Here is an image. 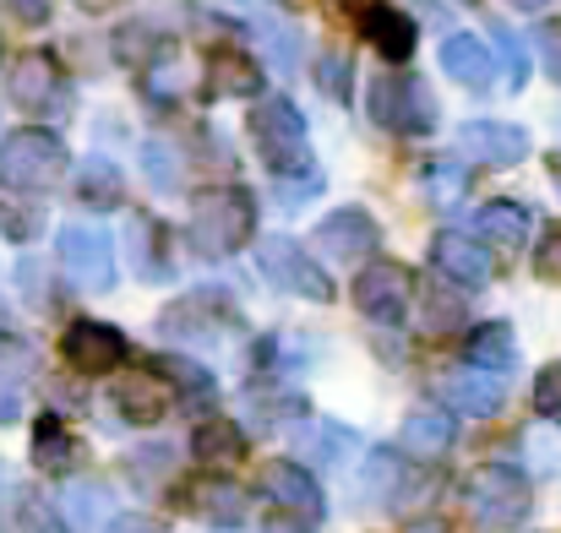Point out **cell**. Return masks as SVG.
Segmentation results:
<instances>
[{
    "label": "cell",
    "mask_w": 561,
    "mask_h": 533,
    "mask_svg": "<svg viewBox=\"0 0 561 533\" xmlns=\"http://www.w3.org/2000/svg\"><path fill=\"white\" fill-rule=\"evenodd\" d=\"M251 223H256V207L240 185H213L191 201V240L202 256H234L251 240Z\"/></svg>",
    "instance_id": "cell-1"
},
{
    "label": "cell",
    "mask_w": 561,
    "mask_h": 533,
    "mask_svg": "<svg viewBox=\"0 0 561 533\" xmlns=\"http://www.w3.org/2000/svg\"><path fill=\"white\" fill-rule=\"evenodd\" d=\"M251 148L262 153L267 170L278 175H295L306 159H311V142H306V120L289 99H262L251 109Z\"/></svg>",
    "instance_id": "cell-2"
},
{
    "label": "cell",
    "mask_w": 561,
    "mask_h": 533,
    "mask_svg": "<svg viewBox=\"0 0 561 533\" xmlns=\"http://www.w3.org/2000/svg\"><path fill=\"white\" fill-rule=\"evenodd\" d=\"M463 507L480 529H513L518 518H529V479L507 463H485V468L469 474Z\"/></svg>",
    "instance_id": "cell-3"
},
{
    "label": "cell",
    "mask_w": 561,
    "mask_h": 533,
    "mask_svg": "<svg viewBox=\"0 0 561 533\" xmlns=\"http://www.w3.org/2000/svg\"><path fill=\"white\" fill-rule=\"evenodd\" d=\"M66 175V148H60V137H49V131H11L5 142H0V179L11 185V190H44V185H55V179Z\"/></svg>",
    "instance_id": "cell-4"
},
{
    "label": "cell",
    "mask_w": 561,
    "mask_h": 533,
    "mask_svg": "<svg viewBox=\"0 0 561 533\" xmlns=\"http://www.w3.org/2000/svg\"><path fill=\"white\" fill-rule=\"evenodd\" d=\"M55 251H60V267H66V278H71L77 289L104 294V289L115 283V245H110L104 229H93V223H66Z\"/></svg>",
    "instance_id": "cell-5"
},
{
    "label": "cell",
    "mask_w": 561,
    "mask_h": 533,
    "mask_svg": "<svg viewBox=\"0 0 561 533\" xmlns=\"http://www.w3.org/2000/svg\"><path fill=\"white\" fill-rule=\"evenodd\" d=\"M431 99L414 77H376L371 88V120L381 131H398V137H420L431 131Z\"/></svg>",
    "instance_id": "cell-6"
},
{
    "label": "cell",
    "mask_w": 561,
    "mask_h": 533,
    "mask_svg": "<svg viewBox=\"0 0 561 533\" xmlns=\"http://www.w3.org/2000/svg\"><path fill=\"white\" fill-rule=\"evenodd\" d=\"M355 305L371 316V322H387L398 327L414 305V278L398 267V262H366V273L355 278Z\"/></svg>",
    "instance_id": "cell-7"
},
{
    "label": "cell",
    "mask_w": 561,
    "mask_h": 533,
    "mask_svg": "<svg viewBox=\"0 0 561 533\" xmlns=\"http://www.w3.org/2000/svg\"><path fill=\"white\" fill-rule=\"evenodd\" d=\"M262 273H267V283H278V289H289L300 300H333L328 273L311 267V256L295 240H284V234H267L262 240Z\"/></svg>",
    "instance_id": "cell-8"
},
{
    "label": "cell",
    "mask_w": 561,
    "mask_h": 533,
    "mask_svg": "<svg viewBox=\"0 0 561 533\" xmlns=\"http://www.w3.org/2000/svg\"><path fill=\"white\" fill-rule=\"evenodd\" d=\"M317 251H322L328 262H339V267L371 262V251H376L371 212H360V207H344V212H333L328 223H317Z\"/></svg>",
    "instance_id": "cell-9"
},
{
    "label": "cell",
    "mask_w": 561,
    "mask_h": 533,
    "mask_svg": "<svg viewBox=\"0 0 561 533\" xmlns=\"http://www.w3.org/2000/svg\"><path fill=\"white\" fill-rule=\"evenodd\" d=\"M66 359H71V370H82V375H104V370H115L121 355H126V338L115 333V327H104V322H77V327H66Z\"/></svg>",
    "instance_id": "cell-10"
},
{
    "label": "cell",
    "mask_w": 561,
    "mask_h": 533,
    "mask_svg": "<svg viewBox=\"0 0 561 533\" xmlns=\"http://www.w3.org/2000/svg\"><path fill=\"white\" fill-rule=\"evenodd\" d=\"M262 490H267L284 512H295V518H306V523L322 518V490H317V479H311L300 463H289V457H278V463L262 468Z\"/></svg>",
    "instance_id": "cell-11"
},
{
    "label": "cell",
    "mask_w": 561,
    "mask_h": 533,
    "mask_svg": "<svg viewBox=\"0 0 561 533\" xmlns=\"http://www.w3.org/2000/svg\"><path fill=\"white\" fill-rule=\"evenodd\" d=\"M436 392H442L458 414H469V419H491V414L502 408V397H507L502 381H496L491 370H474V364H469V370H447V375L436 381Z\"/></svg>",
    "instance_id": "cell-12"
},
{
    "label": "cell",
    "mask_w": 561,
    "mask_h": 533,
    "mask_svg": "<svg viewBox=\"0 0 561 533\" xmlns=\"http://www.w3.org/2000/svg\"><path fill=\"white\" fill-rule=\"evenodd\" d=\"M431 262L442 267V278H453V283H463V289H485V283H491V256H485V245L469 240V234H436Z\"/></svg>",
    "instance_id": "cell-13"
},
{
    "label": "cell",
    "mask_w": 561,
    "mask_h": 533,
    "mask_svg": "<svg viewBox=\"0 0 561 533\" xmlns=\"http://www.w3.org/2000/svg\"><path fill=\"white\" fill-rule=\"evenodd\" d=\"M170 381L159 375V370H131V375H121L115 381V408L131 419V425H159L164 419V408H170Z\"/></svg>",
    "instance_id": "cell-14"
},
{
    "label": "cell",
    "mask_w": 561,
    "mask_h": 533,
    "mask_svg": "<svg viewBox=\"0 0 561 533\" xmlns=\"http://www.w3.org/2000/svg\"><path fill=\"white\" fill-rule=\"evenodd\" d=\"M463 153L480 159V164L507 170V164L529 159V137L518 126H502V120H474V126H463Z\"/></svg>",
    "instance_id": "cell-15"
},
{
    "label": "cell",
    "mask_w": 561,
    "mask_h": 533,
    "mask_svg": "<svg viewBox=\"0 0 561 533\" xmlns=\"http://www.w3.org/2000/svg\"><path fill=\"white\" fill-rule=\"evenodd\" d=\"M442 71H447L453 82H463L469 93H485V88H491V77H496L491 49H485L474 33H453V38L442 44Z\"/></svg>",
    "instance_id": "cell-16"
},
{
    "label": "cell",
    "mask_w": 561,
    "mask_h": 533,
    "mask_svg": "<svg viewBox=\"0 0 561 533\" xmlns=\"http://www.w3.org/2000/svg\"><path fill=\"white\" fill-rule=\"evenodd\" d=\"M202 77H207V93L213 99H251L262 88V71H256V60L245 49H213Z\"/></svg>",
    "instance_id": "cell-17"
},
{
    "label": "cell",
    "mask_w": 561,
    "mask_h": 533,
    "mask_svg": "<svg viewBox=\"0 0 561 533\" xmlns=\"http://www.w3.org/2000/svg\"><path fill=\"white\" fill-rule=\"evenodd\" d=\"M55 93H60V66H55V55L27 49V55L11 66V99L27 104V109H44V104H55Z\"/></svg>",
    "instance_id": "cell-18"
},
{
    "label": "cell",
    "mask_w": 561,
    "mask_h": 533,
    "mask_svg": "<svg viewBox=\"0 0 561 533\" xmlns=\"http://www.w3.org/2000/svg\"><path fill=\"white\" fill-rule=\"evenodd\" d=\"M60 512H66V529L71 533H104L110 518H115V496H110V485L77 479V485H66Z\"/></svg>",
    "instance_id": "cell-19"
},
{
    "label": "cell",
    "mask_w": 561,
    "mask_h": 533,
    "mask_svg": "<svg viewBox=\"0 0 561 533\" xmlns=\"http://www.w3.org/2000/svg\"><path fill=\"white\" fill-rule=\"evenodd\" d=\"M126 256H131L137 278H148V283L170 278V262H164V240H159V223H153L148 212H131V218H126Z\"/></svg>",
    "instance_id": "cell-20"
},
{
    "label": "cell",
    "mask_w": 561,
    "mask_h": 533,
    "mask_svg": "<svg viewBox=\"0 0 561 533\" xmlns=\"http://www.w3.org/2000/svg\"><path fill=\"white\" fill-rule=\"evenodd\" d=\"M360 33L387 60H409V49H414V22L403 11H392V5H366L360 11Z\"/></svg>",
    "instance_id": "cell-21"
},
{
    "label": "cell",
    "mask_w": 561,
    "mask_h": 533,
    "mask_svg": "<svg viewBox=\"0 0 561 533\" xmlns=\"http://www.w3.org/2000/svg\"><path fill=\"white\" fill-rule=\"evenodd\" d=\"M191 501H196V512H202L213 529H240L245 512H251V496H245L240 485H229V479H202Z\"/></svg>",
    "instance_id": "cell-22"
},
{
    "label": "cell",
    "mask_w": 561,
    "mask_h": 533,
    "mask_svg": "<svg viewBox=\"0 0 561 533\" xmlns=\"http://www.w3.org/2000/svg\"><path fill=\"white\" fill-rule=\"evenodd\" d=\"M463 355L474 370H513V359H518V338H513V327L507 322H485V327H474L469 333V344H463Z\"/></svg>",
    "instance_id": "cell-23"
},
{
    "label": "cell",
    "mask_w": 561,
    "mask_h": 533,
    "mask_svg": "<svg viewBox=\"0 0 561 533\" xmlns=\"http://www.w3.org/2000/svg\"><path fill=\"white\" fill-rule=\"evenodd\" d=\"M403 447L414 457H447L453 452V419L442 408H414L403 419Z\"/></svg>",
    "instance_id": "cell-24"
},
{
    "label": "cell",
    "mask_w": 561,
    "mask_h": 533,
    "mask_svg": "<svg viewBox=\"0 0 561 533\" xmlns=\"http://www.w3.org/2000/svg\"><path fill=\"white\" fill-rule=\"evenodd\" d=\"M474 223H480V234H485L491 245H502V251H518V245L529 240V207H518V201H485Z\"/></svg>",
    "instance_id": "cell-25"
},
{
    "label": "cell",
    "mask_w": 561,
    "mask_h": 533,
    "mask_svg": "<svg viewBox=\"0 0 561 533\" xmlns=\"http://www.w3.org/2000/svg\"><path fill=\"white\" fill-rule=\"evenodd\" d=\"M196 457L207 463V468H234L240 457H245V436L229 425V419H207V425H196Z\"/></svg>",
    "instance_id": "cell-26"
},
{
    "label": "cell",
    "mask_w": 561,
    "mask_h": 533,
    "mask_svg": "<svg viewBox=\"0 0 561 533\" xmlns=\"http://www.w3.org/2000/svg\"><path fill=\"white\" fill-rule=\"evenodd\" d=\"M121 190H126V179H121V170H115L110 159H82V164H77V196H82L88 207H115Z\"/></svg>",
    "instance_id": "cell-27"
},
{
    "label": "cell",
    "mask_w": 561,
    "mask_h": 533,
    "mask_svg": "<svg viewBox=\"0 0 561 533\" xmlns=\"http://www.w3.org/2000/svg\"><path fill=\"white\" fill-rule=\"evenodd\" d=\"M33 463H38L44 474H66V468L77 463V441L60 430V419H38V425H33Z\"/></svg>",
    "instance_id": "cell-28"
},
{
    "label": "cell",
    "mask_w": 561,
    "mask_h": 533,
    "mask_svg": "<svg viewBox=\"0 0 561 533\" xmlns=\"http://www.w3.org/2000/svg\"><path fill=\"white\" fill-rule=\"evenodd\" d=\"M350 447H355V436L344 425H306L300 430V457H311V463H339Z\"/></svg>",
    "instance_id": "cell-29"
},
{
    "label": "cell",
    "mask_w": 561,
    "mask_h": 533,
    "mask_svg": "<svg viewBox=\"0 0 561 533\" xmlns=\"http://www.w3.org/2000/svg\"><path fill=\"white\" fill-rule=\"evenodd\" d=\"M398 479H403V468H398V457L392 452H371L366 457V496H381V501H392L398 496Z\"/></svg>",
    "instance_id": "cell-30"
},
{
    "label": "cell",
    "mask_w": 561,
    "mask_h": 533,
    "mask_svg": "<svg viewBox=\"0 0 561 533\" xmlns=\"http://www.w3.org/2000/svg\"><path fill=\"white\" fill-rule=\"evenodd\" d=\"M5 533H60V523H55V512L38 496H22L16 512L5 518Z\"/></svg>",
    "instance_id": "cell-31"
},
{
    "label": "cell",
    "mask_w": 561,
    "mask_h": 533,
    "mask_svg": "<svg viewBox=\"0 0 561 533\" xmlns=\"http://www.w3.org/2000/svg\"><path fill=\"white\" fill-rule=\"evenodd\" d=\"M115 49H121V60H126V66H142V60H148L153 49H170V44H164V38H159L153 27H142V22H131V27H121V38H115Z\"/></svg>",
    "instance_id": "cell-32"
},
{
    "label": "cell",
    "mask_w": 561,
    "mask_h": 533,
    "mask_svg": "<svg viewBox=\"0 0 561 533\" xmlns=\"http://www.w3.org/2000/svg\"><path fill=\"white\" fill-rule=\"evenodd\" d=\"M420 179H425V196H431L436 207H453V201L463 196V175H458L453 164H431Z\"/></svg>",
    "instance_id": "cell-33"
},
{
    "label": "cell",
    "mask_w": 561,
    "mask_h": 533,
    "mask_svg": "<svg viewBox=\"0 0 561 533\" xmlns=\"http://www.w3.org/2000/svg\"><path fill=\"white\" fill-rule=\"evenodd\" d=\"M142 159H148V175H153L159 190H175V185H181V159H175L164 142H148V153H142Z\"/></svg>",
    "instance_id": "cell-34"
},
{
    "label": "cell",
    "mask_w": 561,
    "mask_h": 533,
    "mask_svg": "<svg viewBox=\"0 0 561 533\" xmlns=\"http://www.w3.org/2000/svg\"><path fill=\"white\" fill-rule=\"evenodd\" d=\"M164 375H175V381L186 386L191 397H213V375H207L202 364H191V359L170 355V359H164Z\"/></svg>",
    "instance_id": "cell-35"
},
{
    "label": "cell",
    "mask_w": 561,
    "mask_h": 533,
    "mask_svg": "<svg viewBox=\"0 0 561 533\" xmlns=\"http://www.w3.org/2000/svg\"><path fill=\"white\" fill-rule=\"evenodd\" d=\"M535 408L551 414V419H561V359L540 370V381H535Z\"/></svg>",
    "instance_id": "cell-36"
},
{
    "label": "cell",
    "mask_w": 561,
    "mask_h": 533,
    "mask_svg": "<svg viewBox=\"0 0 561 533\" xmlns=\"http://www.w3.org/2000/svg\"><path fill=\"white\" fill-rule=\"evenodd\" d=\"M496 44H502V55H507V82H513V93L529 82V60H524V49H518V38L507 33V27H496Z\"/></svg>",
    "instance_id": "cell-37"
},
{
    "label": "cell",
    "mask_w": 561,
    "mask_h": 533,
    "mask_svg": "<svg viewBox=\"0 0 561 533\" xmlns=\"http://www.w3.org/2000/svg\"><path fill=\"white\" fill-rule=\"evenodd\" d=\"M317 77H322V93L344 99V88H350V60H344V55H328V60L317 66Z\"/></svg>",
    "instance_id": "cell-38"
},
{
    "label": "cell",
    "mask_w": 561,
    "mask_h": 533,
    "mask_svg": "<svg viewBox=\"0 0 561 533\" xmlns=\"http://www.w3.org/2000/svg\"><path fill=\"white\" fill-rule=\"evenodd\" d=\"M0 229H5L11 240H33V234H38V212H27V207H5V212H0Z\"/></svg>",
    "instance_id": "cell-39"
},
{
    "label": "cell",
    "mask_w": 561,
    "mask_h": 533,
    "mask_svg": "<svg viewBox=\"0 0 561 533\" xmlns=\"http://www.w3.org/2000/svg\"><path fill=\"white\" fill-rule=\"evenodd\" d=\"M535 267H540L546 278H561V229H551V234L540 240V256H535Z\"/></svg>",
    "instance_id": "cell-40"
},
{
    "label": "cell",
    "mask_w": 561,
    "mask_h": 533,
    "mask_svg": "<svg viewBox=\"0 0 561 533\" xmlns=\"http://www.w3.org/2000/svg\"><path fill=\"white\" fill-rule=\"evenodd\" d=\"M131 468H170V452H142V457H131ZM137 485L153 490L159 479H153V474H137Z\"/></svg>",
    "instance_id": "cell-41"
},
{
    "label": "cell",
    "mask_w": 561,
    "mask_h": 533,
    "mask_svg": "<svg viewBox=\"0 0 561 533\" xmlns=\"http://www.w3.org/2000/svg\"><path fill=\"white\" fill-rule=\"evenodd\" d=\"M104 533H164V523H153V518H110Z\"/></svg>",
    "instance_id": "cell-42"
},
{
    "label": "cell",
    "mask_w": 561,
    "mask_h": 533,
    "mask_svg": "<svg viewBox=\"0 0 561 533\" xmlns=\"http://www.w3.org/2000/svg\"><path fill=\"white\" fill-rule=\"evenodd\" d=\"M540 49H546L551 77H561V27H546V33H540Z\"/></svg>",
    "instance_id": "cell-43"
},
{
    "label": "cell",
    "mask_w": 561,
    "mask_h": 533,
    "mask_svg": "<svg viewBox=\"0 0 561 533\" xmlns=\"http://www.w3.org/2000/svg\"><path fill=\"white\" fill-rule=\"evenodd\" d=\"M262 533H317L306 518H295V512H284V518H267L262 523Z\"/></svg>",
    "instance_id": "cell-44"
},
{
    "label": "cell",
    "mask_w": 561,
    "mask_h": 533,
    "mask_svg": "<svg viewBox=\"0 0 561 533\" xmlns=\"http://www.w3.org/2000/svg\"><path fill=\"white\" fill-rule=\"evenodd\" d=\"M317 190H322V179L317 175H306L300 185H278V196H284V201H306V196H317Z\"/></svg>",
    "instance_id": "cell-45"
},
{
    "label": "cell",
    "mask_w": 561,
    "mask_h": 533,
    "mask_svg": "<svg viewBox=\"0 0 561 533\" xmlns=\"http://www.w3.org/2000/svg\"><path fill=\"white\" fill-rule=\"evenodd\" d=\"M0 419H16V386L0 381Z\"/></svg>",
    "instance_id": "cell-46"
},
{
    "label": "cell",
    "mask_w": 561,
    "mask_h": 533,
    "mask_svg": "<svg viewBox=\"0 0 561 533\" xmlns=\"http://www.w3.org/2000/svg\"><path fill=\"white\" fill-rule=\"evenodd\" d=\"M16 16L22 22H44V0H16Z\"/></svg>",
    "instance_id": "cell-47"
},
{
    "label": "cell",
    "mask_w": 561,
    "mask_h": 533,
    "mask_svg": "<svg viewBox=\"0 0 561 533\" xmlns=\"http://www.w3.org/2000/svg\"><path fill=\"white\" fill-rule=\"evenodd\" d=\"M513 11H546V0H507Z\"/></svg>",
    "instance_id": "cell-48"
},
{
    "label": "cell",
    "mask_w": 561,
    "mask_h": 533,
    "mask_svg": "<svg viewBox=\"0 0 561 533\" xmlns=\"http://www.w3.org/2000/svg\"><path fill=\"white\" fill-rule=\"evenodd\" d=\"M409 533H447V529H442L436 518H425V523H414V529H409Z\"/></svg>",
    "instance_id": "cell-49"
},
{
    "label": "cell",
    "mask_w": 561,
    "mask_h": 533,
    "mask_svg": "<svg viewBox=\"0 0 561 533\" xmlns=\"http://www.w3.org/2000/svg\"><path fill=\"white\" fill-rule=\"evenodd\" d=\"M77 5H82V11H110L115 0H77Z\"/></svg>",
    "instance_id": "cell-50"
},
{
    "label": "cell",
    "mask_w": 561,
    "mask_h": 533,
    "mask_svg": "<svg viewBox=\"0 0 561 533\" xmlns=\"http://www.w3.org/2000/svg\"><path fill=\"white\" fill-rule=\"evenodd\" d=\"M551 175H557V179H561V159H551Z\"/></svg>",
    "instance_id": "cell-51"
},
{
    "label": "cell",
    "mask_w": 561,
    "mask_h": 533,
    "mask_svg": "<svg viewBox=\"0 0 561 533\" xmlns=\"http://www.w3.org/2000/svg\"><path fill=\"white\" fill-rule=\"evenodd\" d=\"M278 5H300V0H278Z\"/></svg>",
    "instance_id": "cell-52"
}]
</instances>
